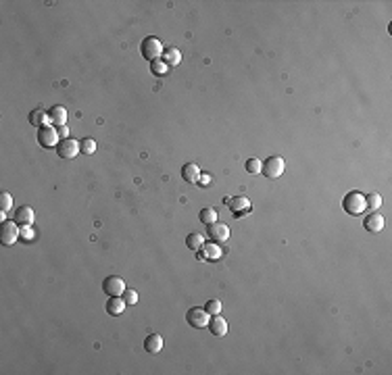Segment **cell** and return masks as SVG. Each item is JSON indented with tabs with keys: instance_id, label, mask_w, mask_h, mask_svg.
I'll return each instance as SVG.
<instances>
[{
	"instance_id": "6da1fadb",
	"label": "cell",
	"mask_w": 392,
	"mask_h": 375,
	"mask_svg": "<svg viewBox=\"0 0 392 375\" xmlns=\"http://www.w3.org/2000/svg\"><path fill=\"white\" fill-rule=\"evenodd\" d=\"M342 209L347 211L349 215H363L365 209H367V202H365V196L361 192H349L342 200Z\"/></svg>"
},
{
	"instance_id": "7a4b0ae2",
	"label": "cell",
	"mask_w": 392,
	"mask_h": 375,
	"mask_svg": "<svg viewBox=\"0 0 392 375\" xmlns=\"http://www.w3.org/2000/svg\"><path fill=\"white\" fill-rule=\"evenodd\" d=\"M284 169H286V163L282 156L273 154V156H267L263 163H261V173L265 177H269V179H277L282 173H284Z\"/></svg>"
},
{
	"instance_id": "3957f363",
	"label": "cell",
	"mask_w": 392,
	"mask_h": 375,
	"mask_svg": "<svg viewBox=\"0 0 392 375\" xmlns=\"http://www.w3.org/2000/svg\"><path fill=\"white\" fill-rule=\"evenodd\" d=\"M163 44L159 42V38H154V36H148L142 40V44H140V52H142L144 58L148 60H156V58H161L163 56Z\"/></svg>"
},
{
	"instance_id": "277c9868",
	"label": "cell",
	"mask_w": 392,
	"mask_h": 375,
	"mask_svg": "<svg viewBox=\"0 0 392 375\" xmlns=\"http://www.w3.org/2000/svg\"><path fill=\"white\" fill-rule=\"evenodd\" d=\"M209 319L211 315L205 310V308H198V306H192L190 310L186 312V321L190 327H196V330H200V327H207L209 325Z\"/></svg>"
},
{
	"instance_id": "5b68a950",
	"label": "cell",
	"mask_w": 392,
	"mask_h": 375,
	"mask_svg": "<svg viewBox=\"0 0 392 375\" xmlns=\"http://www.w3.org/2000/svg\"><path fill=\"white\" fill-rule=\"evenodd\" d=\"M38 142L42 148H52L61 142V138H59V132L52 128V125H44V128L38 130Z\"/></svg>"
},
{
	"instance_id": "8992f818",
	"label": "cell",
	"mask_w": 392,
	"mask_h": 375,
	"mask_svg": "<svg viewBox=\"0 0 392 375\" xmlns=\"http://www.w3.org/2000/svg\"><path fill=\"white\" fill-rule=\"evenodd\" d=\"M57 152H59L61 159H73V156L80 154V142L73 140V138H65L57 144Z\"/></svg>"
},
{
	"instance_id": "52a82bcc",
	"label": "cell",
	"mask_w": 392,
	"mask_h": 375,
	"mask_svg": "<svg viewBox=\"0 0 392 375\" xmlns=\"http://www.w3.org/2000/svg\"><path fill=\"white\" fill-rule=\"evenodd\" d=\"M19 240V227L15 221H3V231H0V242L5 246H13L15 242Z\"/></svg>"
},
{
	"instance_id": "ba28073f",
	"label": "cell",
	"mask_w": 392,
	"mask_h": 375,
	"mask_svg": "<svg viewBox=\"0 0 392 375\" xmlns=\"http://www.w3.org/2000/svg\"><path fill=\"white\" fill-rule=\"evenodd\" d=\"M125 288H128V286H125V281H123L119 275H108V277L102 281V290H104L108 296H121Z\"/></svg>"
},
{
	"instance_id": "9c48e42d",
	"label": "cell",
	"mask_w": 392,
	"mask_h": 375,
	"mask_svg": "<svg viewBox=\"0 0 392 375\" xmlns=\"http://www.w3.org/2000/svg\"><path fill=\"white\" fill-rule=\"evenodd\" d=\"M207 231H209V238L213 242H226V240H230V227L223 225V223H211V225H207Z\"/></svg>"
},
{
	"instance_id": "30bf717a",
	"label": "cell",
	"mask_w": 392,
	"mask_h": 375,
	"mask_svg": "<svg viewBox=\"0 0 392 375\" xmlns=\"http://www.w3.org/2000/svg\"><path fill=\"white\" fill-rule=\"evenodd\" d=\"M209 330H211V334L215 336V338H223L226 334H228V321L223 319V317H219V315H213L211 319H209Z\"/></svg>"
},
{
	"instance_id": "8fae6325",
	"label": "cell",
	"mask_w": 392,
	"mask_h": 375,
	"mask_svg": "<svg viewBox=\"0 0 392 375\" xmlns=\"http://www.w3.org/2000/svg\"><path fill=\"white\" fill-rule=\"evenodd\" d=\"M363 225H365V229H367V231L378 233V231H382V229H384V217H382L380 213H371V215H367V217H365Z\"/></svg>"
},
{
	"instance_id": "7c38bea8",
	"label": "cell",
	"mask_w": 392,
	"mask_h": 375,
	"mask_svg": "<svg viewBox=\"0 0 392 375\" xmlns=\"http://www.w3.org/2000/svg\"><path fill=\"white\" fill-rule=\"evenodd\" d=\"M15 223H17L19 227L21 225H31L34 223V209L31 207H19L17 211H15Z\"/></svg>"
},
{
	"instance_id": "4fadbf2b",
	"label": "cell",
	"mask_w": 392,
	"mask_h": 375,
	"mask_svg": "<svg viewBox=\"0 0 392 375\" xmlns=\"http://www.w3.org/2000/svg\"><path fill=\"white\" fill-rule=\"evenodd\" d=\"M182 177H184V181H188V183H198V181H200V169H198V165H196V163H188V165H184V167H182Z\"/></svg>"
},
{
	"instance_id": "5bb4252c",
	"label": "cell",
	"mask_w": 392,
	"mask_h": 375,
	"mask_svg": "<svg viewBox=\"0 0 392 375\" xmlns=\"http://www.w3.org/2000/svg\"><path fill=\"white\" fill-rule=\"evenodd\" d=\"M144 350L148 354H159L163 350V338L159 334H150L146 340H144Z\"/></svg>"
},
{
	"instance_id": "9a60e30c",
	"label": "cell",
	"mask_w": 392,
	"mask_h": 375,
	"mask_svg": "<svg viewBox=\"0 0 392 375\" xmlns=\"http://www.w3.org/2000/svg\"><path fill=\"white\" fill-rule=\"evenodd\" d=\"M29 123L31 125H36V128H44V125H48L50 123V119H48V113L44 111L42 106H38V108H34V111L29 113Z\"/></svg>"
},
{
	"instance_id": "2e32d148",
	"label": "cell",
	"mask_w": 392,
	"mask_h": 375,
	"mask_svg": "<svg viewBox=\"0 0 392 375\" xmlns=\"http://www.w3.org/2000/svg\"><path fill=\"white\" fill-rule=\"evenodd\" d=\"M198 259H207V261H217V259H221V248H219L217 244H202L200 248V255Z\"/></svg>"
},
{
	"instance_id": "e0dca14e",
	"label": "cell",
	"mask_w": 392,
	"mask_h": 375,
	"mask_svg": "<svg viewBox=\"0 0 392 375\" xmlns=\"http://www.w3.org/2000/svg\"><path fill=\"white\" fill-rule=\"evenodd\" d=\"M125 300L121 298V296H108V302H106V312L108 315H121V312L125 310Z\"/></svg>"
},
{
	"instance_id": "ac0fdd59",
	"label": "cell",
	"mask_w": 392,
	"mask_h": 375,
	"mask_svg": "<svg viewBox=\"0 0 392 375\" xmlns=\"http://www.w3.org/2000/svg\"><path fill=\"white\" fill-rule=\"evenodd\" d=\"M48 119H50V123L52 125H67V111H65V106H52L50 111H48Z\"/></svg>"
},
{
	"instance_id": "d6986e66",
	"label": "cell",
	"mask_w": 392,
	"mask_h": 375,
	"mask_svg": "<svg viewBox=\"0 0 392 375\" xmlns=\"http://www.w3.org/2000/svg\"><path fill=\"white\" fill-rule=\"evenodd\" d=\"M228 207H230L232 211H236V215L240 217V215H244V213L250 211V200L244 198V196H240V198H230Z\"/></svg>"
},
{
	"instance_id": "ffe728a7",
	"label": "cell",
	"mask_w": 392,
	"mask_h": 375,
	"mask_svg": "<svg viewBox=\"0 0 392 375\" xmlns=\"http://www.w3.org/2000/svg\"><path fill=\"white\" fill-rule=\"evenodd\" d=\"M169 67H174V65H180V60H182V54L178 48H165L163 50V56H161Z\"/></svg>"
},
{
	"instance_id": "44dd1931",
	"label": "cell",
	"mask_w": 392,
	"mask_h": 375,
	"mask_svg": "<svg viewBox=\"0 0 392 375\" xmlns=\"http://www.w3.org/2000/svg\"><path fill=\"white\" fill-rule=\"evenodd\" d=\"M202 244H205V240H202L200 233H190V236L186 238V246L190 248V250H194V253L202 248Z\"/></svg>"
},
{
	"instance_id": "7402d4cb",
	"label": "cell",
	"mask_w": 392,
	"mask_h": 375,
	"mask_svg": "<svg viewBox=\"0 0 392 375\" xmlns=\"http://www.w3.org/2000/svg\"><path fill=\"white\" fill-rule=\"evenodd\" d=\"M150 71L154 73V75H165L167 71H169V65L163 60V58H156V60H150Z\"/></svg>"
},
{
	"instance_id": "603a6c76",
	"label": "cell",
	"mask_w": 392,
	"mask_h": 375,
	"mask_svg": "<svg viewBox=\"0 0 392 375\" xmlns=\"http://www.w3.org/2000/svg\"><path fill=\"white\" fill-rule=\"evenodd\" d=\"M198 219L205 225H211V223H215L217 221V211L215 209H202L200 211V215H198Z\"/></svg>"
},
{
	"instance_id": "cb8c5ba5",
	"label": "cell",
	"mask_w": 392,
	"mask_h": 375,
	"mask_svg": "<svg viewBox=\"0 0 392 375\" xmlns=\"http://www.w3.org/2000/svg\"><path fill=\"white\" fill-rule=\"evenodd\" d=\"M80 152L82 154H94L96 152V142H94L92 138H84L80 142Z\"/></svg>"
},
{
	"instance_id": "d4e9b609",
	"label": "cell",
	"mask_w": 392,
	"mask_h": 375,
	"mask_svg": "<svg viewBox=\"0 0 392 375\" xmlns=\"http://www.w3.org/2000/svg\"><path fill=\"white\" fill-rule=\"evenodd\" d=\"M121 298L125 300V304H130V306H132V304H136V302H138V292H136V290H132V288H125V290H123V294H121Z\"/></svg>"
},
{
	"instance_id": "484cf974",
	"label": "cell",
	"mask_w": 392,
	"mask_h": 375,
	"mask_svg": "<svg viewBox=\"0 0 392 375\" xmlns=\"http://www.w3.org/2000/svg\"><path fill=\"white\" fill-rule=\"evenodd\" d=\"M244 169L248 171L250 175H257V173H261V161L259 159H248L246 165H244Z\"/></svg>"
},
{
	"instance_id": "4316f807",
	"label": "cell",
	"mask_w": 392,
	"mask_h": 375,
	"mask_svg": "<svg viewBox=\"0 0 392 375\" xmlns=\"http://www.w3.org/2000/svg\"><path fill=\"white\" fill-rule=\"evenodd\" d=\"M365 202H367V209H380L382 207V196L380 194H369V196H365Z\"/></svg>"
},
{
	"instance_id": "83f0119b",
	"label": "cell",
	"mask_w": 392,
	"mask_h": 375,
	"mask_svg": "<svg viewBox=\"0 0 392 375\" xmlns=\"http://www.w3.org/2000/svg\"><path fill=\"white\" fill-rule=\"evenodd\" d=\"M11 207H13V196L7 194V192H3V194H0V211L7 213Z\"/></svg>"
},
{
	"instance_id": "f1b7e54d",
	"label": "cell",
	"mask_w": 392,
	"mask_h": 375,
	"mask_svg": "<svg viewBox=\"0 0 392 375\" xmlns=\"http://www.w3.org/2000/svg\"><path fill=\"white\" fill-rule=\"evenodd\" d=\"M205 310L209 312L211 317L213 315H219V312H221V302H219V300H209L207 306H205Z\"/></svg>"
},
{
	"instance_id": "f546056e",
	"label": "cell",
	"mask_w": 392,
	"mask_h": 375,
	"mask_svg": "<svg viewBox=\"0 0 392 375\" xmlns=\"http://www.w3.org/2000/svg\"><path fill=\"white\" fill-rule=\"evenodd\" d=\"M19 238L29 242V240H34V229H31V225H21L19 227Z\"/></svg>"
},
{
	"instance_id": "4dcf8cb0",
	"label": "cell",
	"mask_w": 392,
	"mask_h": 375,
	"mask_svg": "<svg viewBox=\"0 0 392 375\" xmlns=\"http://www.w3.org/2000/svg\"><path fill=\"white\" fill-rule=\"evenodd\" d=\"M57 132H59V138L61 140L69 138V128H67V125H61V128H57Z\"/></svg>"
},
{
	"instance_id": "1f68e13d",
	"label": "cell",
	"mask_w": 392,
	"mask_h": 375,
	"mask_svg": "<svg viewBox=\"0 0 392 375\" xmlns=\"http://www.w3.org/2000/svg\"><path fill=\"white\" fill-rule=\"evenodd\" d=\"M200 183H209V175H202L200 177Z\"/></svg>"
}]
</instances>
